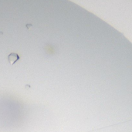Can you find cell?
Masks as SVG:
<instances>
[{
  "instance_id": "6da1fadb",
  "label": "cell",
  "mask_w": 132,
  "mask_h": 132,
  "mask_svg": "<svg viewBox=\"0 0 132 132\" xmlns=\"http://www.w3.org/2000/svg\"><path fill=\"white\" fill-rule=\"evenodd\" d=\"M8 60L10 63L11 65H13L16 61H18L19 60V56L17 54V53H10L8 56Z\"/></svg>"
}]
</instances>
